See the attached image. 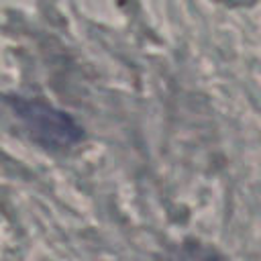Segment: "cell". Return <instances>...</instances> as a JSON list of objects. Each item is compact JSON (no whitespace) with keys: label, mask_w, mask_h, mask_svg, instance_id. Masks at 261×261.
Instances as JSON below:
<instances>
[{"label":"cell","mask_w":261,"mask_h":261,"mask_svg":"<svg viewBox=\"0 0 261 261\" xmlns=\"http://www.w3.org/2000/svg\"><path fill=\"white\" fill-rule=\"evenodd\" d=\"M12 110L27 126L29 135L43 145L45 149L63 151L77 145L84 137L82 126L63 110L43 102V100H29V98H14L10 100Z\"/></svg>","instance_id":"6da1fadb"}]
</instances>
